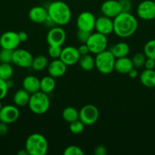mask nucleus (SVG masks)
I'll use <instances>...</instances> for the list:
<instances>
[{
    "label": "nucleus",
    "mask_w": 155,
    "mask_h": 155,
    "mask_svg": "<svg viewBox=\"0 0 155 155\" xmlns=\"http://www.w3.org/2000/svg\"><path fill=\"white\" fill-rule=\"evenodd\" d=\"M138 27V21L130 12H121L113 18V33L120 38L132 36Z\"/></svg>",
    "instance_id": "f257e3e1"
},
{
    "label": "nucleus",
    "mask_w": 155,
    "mask_h": 155,
    "mask_svg": "<svg viewBox=\"0 0 155 155\" xmlns=\"http://www.w3.org/2000/svg\"><path fill=\"white\" fill-rule=\"evenodd\" d=\"M48 17L58 26H64L70 22L71 18V11L70 7L63 1H54L47 8Z\"/></svg>",
    "instance_id": "f03ea898"
},
{
    "label": "nucleus",
    "mask_w": 155,
    "mask_h": 155,
    "mask_svg": "<svg viewBox=\"0 0 155 155\" xmlns=\"http://www.w3.org/2000/svg\"><path fill=\"white\" fill-rule=\"evenodd\" d=\"M25 149L30 155H45L48 152V141L40 133H33L26 139Z\"/></svg>",
    "instance_id": "7ed1b4c3"
},
{
    "label": "nucleus",
    "mask_w": 155,
    "mask_h": 155,
    "mask_svg": "<svg viewBox=\"0 0 155 155\" xmlns=\"http://www.w3.org/2000/svg\"><path fill=\"white\" fill-rule=\"evenodd\" d=\"M27 105L30 111L34 114L41 115L46 113L50 107V100L48 94L41 91L31 94Z\"/></svg>",
    "instance_id": "20e7f679"
},
{
    "label": "nucleus",
    "mask_w": 155,
    "mask_h": 155,
    "mask_svg": "<svg viewBox=\"0 0 155 155\" xmlns=\"http://www.w3.org/2000/svg\"><path fill=\"white\" fill-rule=\"evenodd\" d=\"M95 68L102 74H109L114 71L115 58L108 50L96 54Z\"/></svg>",
    "instance_id": "39448f33"
},
{
    "label": "nucleus",
    "mask_w": 155,
    "mask_h": 155,
    "mask_svg": "<svg viewBox=\"0 0 155 155\" xmlns=\"http://www.w3.org/2000/svg\"><path fill=\"white\" fill-rule=\"evenodd\" d=\"M86 44L88 46L90 52L94 54H99L106 50L108 45L107 36L98 32L91 33Z\"/></svg>",
    "instance_id": "423d86ee"
},
{
    "label": "nucleus",
    "mask_w": 155,
    "mask_h": 155,
    "mask_svg": "<svg viewBox=\"0 0 155 155\" xmlns=\"http://www.w3.org/2000/svg\"><path fill=\"white\" fill-rule=\"evenodd\" d=\"M99 110L94 104H86L79 110V120L85 126H91L99 119Z\"/></svg>",
    "instance_id": "0eeeda50"
},
{
    "label": "nucleus",
    "mask_w": 155,
    "mask_h": 155,
    "mask_svg": "<svg viewBox=\"0 0 155 155\" xmlns=\"http://www.w3.org/2000/svg\"><path fill=\"white\" fill-rule=\"evenodd\" d=\"M33 56L31 53L23 48H16L13 51L12 63L22 68H31Z\"/></svg>",
    "instance_id": "6e6552de"
},
{
    "label": "nucleus",
    "mask_w": 155,
    "mask_h": 155,
    "mask_svg": "<svg viewBox=\"0 0 155 155\" xmlns=\"http://www.w3.org/2000/svg\"><path fill=\"white\" fill-rule=\"evenodd\" d=\"M66 39V33L61 26L52 27L46 35V42L50 46H62Z\"/></svg>",
    "instance_id": "1a4fd4ad"
},
{
    "label": "nucleus",
    "mask_w": 155,
    "mask_h": 155,
    "mask_svg": "<svg viewBox=\"0 0 155 155\" xmlns=\"http://www.w3.org/2000/svg\"><path fill=\"white\" fill-rule=\"evenodd\" d=\"M96 19L94 15L91 12H82L78 16L76 20V25L78 30H85V31L92 32L95 27Z\"/></svg>",
    "instance_id": "9d476101"
},
{
    "label": "nucleus",
    "mask_w": 155,
    "mask_h": 155,
    "mask_svg": "<svg viewBox=\"0 0 155 155\" xmlns=\"http://www.w3.org/2000/svg\"><path fill=\"white\" fill-rule=\"evenodd\" d=\"M137 15L144 21L155 19V1L144 0L140 2L137 7Z\"/></svg>",
    "instance_id": "9b49d317"
},
{
    "label": "nucleus",
    "mask_w": 155,
    "mask_h": 155,
    "mask_svg": "<svg viewBox=\"0 0 155 155\" xmlns=\"http://www.w3.org/2000/svg\"><path fill=\"white\" fill-rule=\"evenodd\" d=\"M20 111L18 106L7 104L2 106L0 110V121L11 124L15 123L19 118Z\"/></svg>",
    "instance_id": "f8f14e48"
},
{
    "label": "nucleus",
    "mask_w": 155,
    "mask_h": 155,
    "mask_svg": "<svg viewBox=\"0 0 155 155\" xmlns=\"http://www.w3.org/2000/svg\"><path fill=\"white\" fill-rule=\"evenodd\" d=\"M21 43L18 33L15 31H7L0 36V46L2 48L15 50Z\"/></svg>",
    "instance_id": "ddd939ff"
},
{
    "label": "nucleus",
    "mask_w": 155,
    "mask_h": 155,
    "mask_svg": "<svg viewBox=\"0 0 155 155\" xmlns=\"http://www.w3.org/2000/svg\"><path fill=\"white\" fill-rule=\"evenodd\" d=\"M81 54L79 53L78 48L74 46L65 47L62 48V53L59 58L67 65V66H72L76 64L80 59Z\"/></svg>",
    "instance_id": "4468645a"
},
{
    "label": "nucleus",
    "mask_w": 155,
    "mask_h": 155,
    "mask_svg": "<svg viewBox=\"0 0 155 155\" xmlns=\"http://www.w3.org/2000/svg\"><path fill=\"white\" fill-rule=\"evenodd\" d=\"M100 11L104 16L115 18L122 12V8L119 0H106L100 7Z\"/></svg>",
    "instance_id": "2eb2a0df"
},
{
    "label": "nucleus",
    "mask_w": 155,
    "mask_h": 155,
    "mask_svg": "<svg viewBox=\"0 0 155 155\" xmlns=\"http://www.w3.org/2000/svg\"><path fill=\"white\" fill-rule=\"evenodd\" d=\"M94 29L98 33L108 36L113 32V19L104 15L99 17L96 19Z\"/></svg>",
    "instance_id": "dca6fc26"
},
{
    "label": "nucleus",
    "mask_w": 155,
    "mask_h": 155,
    "mask_svg": "<svg viewBox=\"0 0 155 155\" xmlns=\"http://www.w3.org/2000/svg\"><path fill=\"white\" fill-rule=\"evenodd\" d=\"M67 65L60 58L53 59L47 66L49 75L53 78H60L63 77L67 71Z\"/></svg>",
    "instance_id": "f3484780"
},
{
    "label": "nucleus",
    "mask_w": 155,
    "mask_h": 155,
    "mask_svg": "<svg viewBox=\"0 0 155 155\" xmlns=\"http://www.w3.org/2000/svg\"><path fill=\"white\" fill-rule=\"evenodd\" d=\"M29 19L35 24H43L48 18L47 9L43 6H34L28 12Z\"/></svg>",
    "instance_id": "a211bd4d"
},
{
    "label": "nucleus",
    "mask_w": 155,
    "mask_h": 155,
    "mask_svg": "<svg viewBox=\"0 0 155 155\" xmlns=\"http://www.w3.org/2000/svg\"><path fill=\"white\" fill-rule=\"evenodd\" d=\"M134 68L132 59L128 56L115 58L114 71L121 74H128V73Z\"/></svg>",
    "instance_id": "6ab92c4d"
},
{
    "label": "nucleus",
    "mask_w": 155,
    "mask_h": 155,
    "mask_svg": "<svg viewBox=\"0 0 155 155\" xmlns=\"http://www.w3.org/2000/svg\"><path fill=\"white\" fill-rule=\"evenodd\" d=\"M40 80L35 76L29 75L24 78L22 82L23 89L31 95L40 91Z\"/></svg>",
    "instance_id": "aec40b11"
},
{
    "label": "nucleus",
    "mask_w": 155,
    "mask_h": 155,
    "mask_svg": "<svg viewBox=\"0 0 155 155\" xmlns=\"http://www.w3.org/2000/svg\"><path fill=\"white\" fill-rule=\"evenodd\" d=\"M140 82L144 86L147 88L155 87V71L145 69L139 76Z\"/></svg>",
    "instance_id": "412c9836"
},
{
    "label": "nucleus",
    "mask_w": 155,
    "mask_h": 155,
    "mask_svg": "<svg viewBox=\"0 0 155 155\" xmlns=\"http://www.w3.org/2000/svg\"><path fill=\"white\" fill-rule=\"evenodd\" d=\"M109 51H111V53L113 54L115 58H119L128 56L129 51H130V48H129V44L126 42H119L112 45Z\"/></svg>",
    "instance_id": "4be33fe9"
},
{
    "label": "nucleus",
    "mask_w": 155,
    "mask_h": 155,
    "mask_svg": "<svg viewBox=\"0 0 155 155\" xmlns=\"http://www.w3.org/2000/svg\"><path fill=\"white\" fill-rule=\"evenodd\" d=\"M56 88V80L51 76L43 77L40 81V91L46 94H50Z\"/></svg>",
    "instance_id": "5701e85b"
},
{
    "label": "nucleus",
    "mask_w": 155,
    "mask_h": 155,
    "mask_svg": "<svg viewBox=\"0 0 155 155\" xmlns=\"http://www.w3.org/2000/svg\"><path fill=\"white\" fill-rule=\"evenodd\" d=\"M30 94L25 89H19L15 93L13 97L14 103L18 107H24L28 104Z\"/></svg>",
    "instance_id": "b1692460"
},
{
    "label": "nucleus",
    "mask_w": 155,
    "mask_h": 155,
    "mask_svg": "<svg viewBox=\"0 0 155 155\" xmlns=\"http://www.w3.org/2000/svg\"><path fill=\"white\" fill-rule=\"evenodd\" d=\"M78 64L82 70L85 71H91L95 68V59L89 54L81 55Z\"/></svg>",
    "instance_id": "393cba45"
},
{
    "label": "nucleus",
    "mask_w": 155,
    "mask_h": 155,
    "mask_svg": "<svg viewBox=\"0 0 155 155\" xmlns=\"http://www.w3.org/2000/svg\"><path fill=\"white\" fill-rule=\"evenodd\" d=\"M62 116L64 120L70 124L79 119V110H78L75 107L68 106L62 110Z\"/></svg>",
    "instance_id": "a878e982"
},
{
    "label": "nucleus",
    "mask_w": 155,
    "mask_h": 155,
    "mask_svg": "<svg viewBox=\"0 0 155 155\" xmlns=\"http://www.w3.org/2000/svg\"><path fill=\"white\" fill-rule=\"evenodd\" d=\"M49 64V61L46 56L40 54V55L33 57L32 61L31 68L36 71H40L47 68Z\"/></svg>",
    "instance_id": "bb28decb"
},
{
    "label": "nucleus",
    "mask_w": 155,
    "mask_h": 155,
    "mask_svg": "<svg viewBox=\"0 0 155 155\" xmlns=\"http://www.w3.org/2000/svg\"><path fill=\"white\" fill-rule=\"evenodd\" d=\"M13 75V68L9 63L0 64V79L4 80H9Z\"/></svg>",
    "instance_id": "cd10ccee"
},
{
    "label": "nucleus",
    "mask_w": 155,
    "mask_h": 155,
    "mask_svg": "<svg viewBox=\"0 0 155 155\" xmlns=\"http://www.w3.org/2000/svg\"><path fill=\"white\" fill-rule=\"evenodd\" d=\"M144 54L148 58L155 61V39H150L144 46Z\"/></svg>",
    "instance_id": "c85d7f7f"
},
{
    "label": "nucleus",
    "mask_w": 155,
    "mask_h": 155,
    "mask_svg": "<svg viewBox=\"0 0 155 155\" xmlns=\"http://www.w3.org/2000/svg\"><path fill=\"white\" fill-rule=\"evenodd\" d=\"M147 57L144 53H136L133 55L132 59V64H133L134 68L136 69H139L144 67V62H145Z\"/></svg>",
    "instance_id": "c756f323"
},
{
    "label": "nucleus",
    "mask_w": 155,
    "mask_h": 155,
    "mask_svg": "<svg viewBox=\"0 0 155 155\" xmlns=\"http://www.w3.org/2000/svg\"><path fill=\"white\" fill-rule=\"evenodd\" d=\"M85 125L80 120H77L73 122L70 123L69 125V130L71 133L73 134H80L84 130Z\"/></svg>",
    "instance_id": "7c9ffc66"
},
{
    "label": "nucleus",
    "mask_w": 155,
    "mask_h": 155,
    "mask_svg": "<svg viewBox=\"0 0 155 155\" xmlns=\"http://www.w3.org/2000/svg\"><path fill=\"white\" fill-rule=\"evenodd\" d=\"M14 50L2 48L0 51V63H12Z\"/></svg>",
    "instance_id": "2f4dec72"
},
{
    "label": "nucleus",
    "mask_w": 155,
    "mask_h": 155,
    "mask_svg": "<svg viewBox=\"0 0 155 155\" xmlns=\"http://www.w3.org/2000/svg\"><path fill=\"white\" fill-rule=\"evenodd\" d=\"M64 155H84V152L80 147L77 145H69L65 148L63 151Z\"/></svg>",
    "instance_id": "473e14b6"
},
{
    "label": "nucleus",
    "mask_w": 155,
    "mask_h": 155,
    "mask_svg": "<svg viewBox=\"0 0 155 155\" xmlns=\"http://www.w3.org/2000/svg\"><path fill=\"white\" fill-rule=\"evenodd\" d=\"M62 47L61 46H49L48 54L50 58L53 59H57L60 58L62 53Z\"/></svg>",
    "instance_id": "72a5a7b5"
},
{
    "label": "nucleus",
    "mask_w": 155,
    "mask_h": 155,
    "mask_svg": "<svg viewBox=\"0 0 155 155\" xmlns=\"http://www.w3.org/2000/svg\"><path fill=\"white\" fill-rule=\"evenodd\" d=\"M91 34V32L85 31V30H78L77 34H76V37H77L78 40L81 43H86L88 42V39H89L90 36Z\"/></svg>",
    "instance_id": "f704fd0d"
},
{
    "label": "nucleus",
    "mask_w": 155,
    "mask_h": 155,
    "mask_svg": "<svg viewBox=\"0 0 155 155\" xmlns=\"http://www.w3.org/2000/svg\"><path fill=\"white\" fill-rule=\"evenodd\" d=\"M9 87H8L7 84H6L5 80L0 79V100L3 99L5 98V96L8 94V91H9Z\"/></svg>",
    "instance_id": "c9c22d12"
},
{
    "label": "nucleus",
    "mask_w": 155,
    "mask_h": 155,
    "mask_svg": "<svg viewBox=\"0 0 155 155\" xmlns=\"http://www.w3.org/2000/svg\"><path fill=\"white\" fill-rule=\"evenodd\" d=\"M122 8V12H130L132 8L131 0H119Z\"/></svg>",
    "instance_id": "e433bc0d"
},
{
    "label": "nucleus",
    "mask_w": 155,
    "mask_h": 155,
    "mask_svg": "<svg viewBox=\"0 0 155 155\" xmlns=\"http://www.w3.org/2000/svg\"><path fill=\"white\" fill-rule=\"evenodd\" d=\"M94 154L95 155H106L107 154V149L103 145H98L94 148Z\"/></svg>",
    "instance_id": "4c0bfd02"
},
{
    "label": "nucleus",
    "mask_w": 155,
    "mask_h": 155,
    "mask_svg": "<svg viewBox=\"0 0 155 155\" xmlns=\"http://www.w3.org/2000/svg\"><path fill=\"white\" fill-rule=\"evenodd\" d=\"M144 67L145 68V69L153 70L155 68V61L153 59L147 58L145 62H144Z\"/></svg>",
    "instance_id": "58836bf2"
},
{
    "label": "nucleus",
    "mask_w": 155,
    "mask_h": 155,
    "mask_svg": "<svg viewBox=\"0 0 155 155\" xmlns=\"http://www.w3.org/2000/svg\"><path fill=\"white\" fill-rule=\"evenodd\" d=\"M78 51L81 55H85V54H88L90 53V50L86 43H82L78 48Z\"/></svg>",
    "instance_id": "ea45409f"
},
{
    "label": "nucleus",
    "mask_w": 155,
    "mask_h": 155,
    "mask_svg": "<svg viewBox=\"0 0 155 155\" xmlns=\"http://www.w3.org/2000/svg\"><path fill=\"white\" fill-rule=\"evenodd\" d=\"M8 125L9 124L0 121V136H3L7 134L8 131H9V127H8Z\"/></svg>",
    "instance_id": "a19ab883"
},
{
    "label": "nucleus",
    "mask_w": 155,
    "mask_h": 155,
    "mask_svg": "<svg viewBox=\"0 0 155 155\" xmlns=\"http://www.w3.org/2000/svg\"><path fill=\"white\" fill-rule=\"evenodd\" d=\"M18 34L21 42H27V39H28V34L25 31H20L18 32Z\"/></svg>",
    "instance_id": "79ce46f5"
},
{
    "label": "nucleus",
    "mask_w": 155,
    "mask_h": 155,
    "mask_svg": "<svg viewBox=\"0 0 155 155\" xmlns=\"http://www.w3.org/2000/svg\"><path fill=\"white\" fill-rule=\"evenodd\" d=\"M128 75H129V77H130V78L135 79V78H137V77H138V71H137L136 68H133L132 70H131L130 71H129V73H128Z\"/></svg>",
    "instance_id": "37998d69"
},
{
    "label": "nucleus",
    "mask_w": 155,
    "mask_h": 155,
    "mask_svg": "<svg viewBox=\"0 0 155 155\" xmlns=\"http://www.w3.org/2000/svg\"><path fill=\"white\" fill-rule=\"evenodd\" d=\"M5 81H6V84H7V86H8V87H9V89H10V88H12V86H13L14 83H13V81H12V80H11V79L5 80Z\"/></svg>",
    "instance_id": "c03bdc74"
},
{
    "label": "nucleus",
    "mask_w": 155,
    "mask_h": 155,
    "mask_svg": "<svg viewBox=\"0 0 155 155\" xmlns=\"http://www.w3.org/2000/svg\"><path fill=\"white\" fill-rule=\"evenodd\" d=\"M18 155H27L28 154V153H27V150L24 148V149L20 150V151L18 152Z\"/></svg>",
    "instance_id": "a18cd8bd"
},
{
    "label": "nucleus",
    "mask_w": 155,
    "mask_h": 155,
    "mask_svg": "<svg viewBox=\"0 0 155 155\" xmlns=\"http://www.w3.org/2000/svg\"><path fill=\"white\" fill-rule=\"evenodd\" d=\"M0 101H1V100H0ZM2 107V103H1V101H0V110H1Z\"/></svg>",
    "instance_id": "49530a36"
},
{
    "label": "nucleus",
    "mask_w": 155,
    "mask_h": 155,
    "mask_svg": "<svg viewBox=\"0 0 155 155\" xmlns=\"http://www.w3.org/2000/svg\"><path fill=\"white\" fill-rule=\"evenodd\" d=\"M154 1H155V0H154Z\"/></svg>",
    "instance_id": "de8ad7c7"
}]
</instances>
